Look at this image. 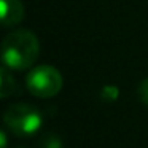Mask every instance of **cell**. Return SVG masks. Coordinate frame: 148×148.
I'll return each mask as SVG.
<instances>
[{
  "mask_svg": "<svg viewBox=\"0 0 148 148\" xmlns=\"http://www.w3.org/2000/svg\"><path fill=\"white\" fill-rule=\"evenodd\" d=\"M42 148H62V142L58 135L54 134H49L43 138L42 142Z\"/></svg>",
  "mask_w": 148,
  "mask_h": 148,
  "instance_id": "obj_7",
  "label": "cell"
},
{
  "mask_svg": "<svg viewBox=\"0 0 148 148\" xmlns=\"http://www.w3.org/2000/svg\"><path fill=\"white\" fill-rule=\"evenodd\" d=\"M16 91V83H14V78L10 75L8 67L3 65L0 69V96L2 97H8Z\"/></svg>",
  "mask_w": 148,
  "mask_h": 148,
  "instance_id": "obj_5",
  "label": "cell"
},
{
  "mask_svg": "<svg viewBox=\"0 0 148 148\" xmlns=\"http://www.w3.org/2000/svg\"><path fill=\"white\" fill-rule=\"evenodd\" d=\"M0 140H2V148H7V135H5L3 131L0 134Z\"/></svg>",
  "mask_w": 148,
  "mask_h": 148,
  "instance_id": "obj_9",
  "label": "cell"
},
{
  "mask_svg": "<svg viewBox=\"0 0 148 148\" xmlns=\"http://www.w3.org/2000/svg\"><path fill=\"white\" fill-rule=\"evenodd\" d=\"M40 53V43L35 34L26 29L10 32L2 43L3 65L13 70H24L34 65Z\"/></svg>",
  "mask_w": 148,
  "mask_h": 148,
  "instance_id": "obj_1",
  "label": "cell"
},
{
  "mask_svg": "<svg viewBox=\"0 0 148 148\" xmlns=\"http://www.w3.org/2000/svg\"><path fill=\"white\" fill-rule=\"evenodd\" d=\"M62 75L53 65L34 67L26 77V86L30 94L37 97H53L62 89Z\"/></svg>",
  "mask_w": 148,
  "mask_h": 148,
  "instance_id": "obj_3",
  "label": "cell"
},
{
  "mask_svg": "<svg viewBox=\"0 0 148 148\" xmlns=\"http://www.w3.org/2000/svg\"><path fill=\"white\" fill-rule=\"evenodd\" d=\"M138 97H140V100L148 107V78H145L140 83V86H138Z\"/></svg>",
  "mask_w": 148,
  "mask_h": 148,
  "instance_id": "obj_8",
  "label": "cell"
},
{
  "mask_svg": "<svg viewBox=\"0 0 148 148\" xmlns=\"http://www.w3.org/2000/svg\"><path fill=\"white\" fill-rule=\"evenodd\" d=\"M100 96H102V99L108 100V102H113V100L118 99L119 96V89L116 86H112V84H108V86H103L102 92H100Z\"/></svg>",
  "mask_w": 148,
  "mask_h": 148,
  "instance_id": "obj_6",
  "label": "cell"
},
{
  "mask_svg": "<svg viewBox=\"0 0 148 148\" xmlns=\"http://www.w3.org/2000/svg\"><path fill=\"white\" fill-rule=\"evenodd\" d=\"M0 21L3 26H16L24 18V5L21 0H0Z\"/></svg>",
  "mask_w": 148,
  "mask_h": 148,
  "instance_id": "obj_4",
  "label": "cell"
},
{
  "mask_svg": "<svg viewBox=\"0 0 148 148\" xmlns=\"http://www.w3.org/2000/svg\"><path fill=\"white\" fill-rule=\"evenodd\" d=\"M7 127L19 137L32 135L42 126V115L35 107L29 103H13L3 115Z\"/></svg>",
  "mask_w": 148,
  "mask_h": 148,
  "instance_id": "obj_2",
  "label": "cell"
}]
</instances>
